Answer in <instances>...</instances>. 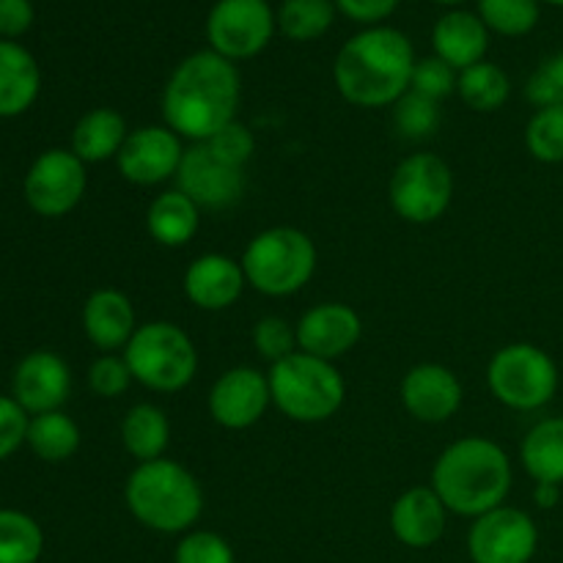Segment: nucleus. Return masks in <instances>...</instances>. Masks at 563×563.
<instances>
[{
    "label": "nucleus",
    "instance_id": "b1692460",
    "mask_svg": "<svg viewBox=\"0 0 563 563\" xmlns=\"http://www.w3.org/2000/svg\"><path fill=\"white\" fill-rule=\"evenodd\" d=\"M126 137H130V126H126V119L119 110L93 108L77 119L69 148L86 165H99L119 157Z\"/></svg>",
    "mask_w": 563,
    "mask_h": 563
},
{
    "label": "nucleus",
    "instance_id": "cd10ccee",
    "mask_svg": "<svg viewBox=\"0 0 563 563\" xmlns=\"http://www.w3.org/2000/svg\"><path fill=\"white\" fill-rule=\"evenodd\" d=\"M80 427L64 410L31 416V423H27L25 445L38 460L49 462V465L71 460L77 454V449H80Z\"/></svg>",
    "mask_w": 563,
    "mask_h": 563
},
{
    "label": "nucleus",
    "instance_id": "f3484780",
    "mask_svg": "<svg viewBox=\"0 0 563 563\" xmlns=\"http://www.w3.org/2000/svg\"><path fill=\"white\" fill-rule=\"evenodd\" d=\"M300 352L335 363L357 346L363 319L346 302H317L295 324Z\"/></svg>",
    "mask_w": 563,
    "mask_h": 563
},
{
    "label": "nucleus",
    "instance_id": "2f4dec72",
    "mask_svg": "<svg viewBox=\"0 0 563 563\" xmlns=\"http://www.w3.org/2000/svg\"><path fill=\"white\" fill-rule=\"evenodd\" d=\"M476 14L489 33L506 38L528 36L542 20L539 0H476Z\"/></svg>",
    "mask_w": 563,
    "mask_h": 563
},
{
    "label": "nucleus",
    "instance_id": "bb28decb",
    "mask_svg": "<svg viewBox=\"0 0 563 563\" xmlns=\"http://www.w3.org/2000/svg\"><path fill=\"white\" fill-rule=\"evenodd\" d=\"M121 445L126 454L141 465V462L163 460L170 443V421L163 407L152 401L130 407V412L121 421Z\"/></svg>",
    "mask_w": 563,
    "mask_h": 563
},
{
    "label": "nucleus",
    "instance_id": "4468645a",
    "mask_svg": "<svg viewBox=\"0 0 563 563\" xmlns=\"http://www.w3.org/2000/svg\"><path fill=\"white\" fill-rule=\"evenodd\" d=\"M181 157H185V141L165 124H143L130 130V137L115 157L121 179L137 187H157L176 179Z\"/></svg>",
    "mask_w": 563,
    "mask_h": 563
},
{
    "label": "nucleus",
    "instance_id": "de8ad7c7",
    "mask_svg": "<svg viewBox=\"0 0 563 563\" xmlns=\"http://www.w3.org/2000/svg\"><path fill=\"white\" fill-rule=\"evenodd\" d=\"M0 181H3V170H0Z\"/></svg>",
    "mask_w": 563,
    "mask_h": 563
},
{
    "label": "nucleus",
    "instance_id": "dca6fc26",
    "mask_svg": "<svg viewBox=\"0 0 563 563\" xmlns=\"http://www.w3.org/2000/svg\"><path fill=\"white\" fill-rule=\"evenodd\" d=\"M71 394L69 363L53 350H36L22 357L11 377V396L27 416L55 412Z\"/></svg>",
    "mask_w": 563,
    "mask_h": 563
},
{
    "label": "nucleus",
    "instance_id": "6ab92c4d",
    "mask_svg": "<svg viewBox=\"0 0 563 563\" xmlns=\"http://www.w3.org/2000/svg\"><path fill=\"white\" fill-rule=\"evenodd\" d=\"M247 280L242 264L225 253H203L185 269L181 289L201 311H229L245 291Z\"/></svg>",
    "mask_w": 563,
    "mask_h": 563
},
{
    "label": "nucleus",
    "instance_id": "f8f14e48",
    "mask_svg": "<svg viewBox=\"0 0 563 563\" xmlns=\"http://www.w3.org/2000/svg\"><path fill=\"white\" fill-rule=\"evenodd\" d=\"M537 550V522L517 506L504 504L476 517L467 531V555L473 563H531Z\"/></svg>",
    "mask_w": 563,
    "mask_h": 563
},
{
    "label": "nucleus",
    "instance_id": "f257e3e1",
    "mask_svg": "<svg viewBox=\"0 0 563 563\" xmlns=\"http://www.w3.org/2000/svg\"><path fill=\"white\" fill-rule=\"evenodd\" d=\"M242 77L236 64L212 49H198L181 58L163 88V124L181 141L207 143L223 126L236 121Z\"/></svg>",
    "mask_w": 563,
    "mask_h": 563
},
{
    "label": "nucleus",
    "instance_id": "473e14b6",
    "mask_svg": "<svg viewBox=\"0 0 563 563\" xmlns=\"http://www.w3.org/2000/svg\"><path fill=\"white\" fill-rule=\"evenodd\" d=\"M526 148L537 163H563V108H539L526 124Z\"/></svg>",
    "mask_w": 563,
    "mask_h": 563
},
{
    "label": "nucleus",
    "instance_id": "6e6552de",
    "mask_svg": "<svg viewBox=\"0 0 563 563\" xmlns=\"http://www.w3.org/2000/svg\"><path fill=\"white\" fill-rule=\"evenodd\" d=\"M559 366L537 344L515 341L500 346L487 366V388L498 405L515 412H537L555 399Z\"/></svg>",
    "mask_w": 563,
    "mask_h": 563
},
{
    "label": "nucleus",
    "instance_id": "4c0bfd02",
    "mask_svg": "<svg viewBox=\"0 0 563 563\" xmlns=\"http://www.w3.org/2000/svg\"><path fill=\"white\" fill-rule=\"evenodd\" d=\"M132 383L135 379H132V372L121 352L99 355L91 363V368H88V388L99 399H119V396H124L130 390Z\"/></svg>",
    "mask_w": 563,
    "mask_h": 563
},
{
    "label": "nucleus",
    "instance_id": "f03ea898",
    "mask_svg": "<svg viewBox=\"0 0 563 563\" xmlns=\"http://www.w3.org/2000/svg\"><path fill=\"white\" fill-rule=\"evenodd\" d=\"M416 60V47L399 27H363L335 53L333 82L355 108H394L410 91Z\"/></svg>",
    "mask_w": 563,
    "mask_h": 563
},
{
    "label": "nucleus",
    "instance_id": "e433bc0d",
    "mask_svg": "<svg viewBox=\"0 0 563 563\" xmlns=\"http://www.w3.org/2000/svg\"><path fill=\"white\" fill-rule=\"evenodd\" d=\"M174 563H236V555L220 533L192 528L176 544Z\"/></svg>",
    "mask_w": 563,
    "mask_h": 563
},
{
    "label": "nucleus",
    "instance_id": "ea45409f",
    "mask_svg": "<svg viewBox=\"0 0 563 563\" xmlns=\"http://www.w3.org/2000/svg\"><path fill=\"white\" fill-rule=\"evenodd\" d=\"M207 146L212 148L218 157H223L225 163L236 165V168H245L253 159V154H256V137H253L251 126L242 124V121L236 119L231 121L229 126H223L218 135L209 137Z\"/></svg>",
    "mask_w": 563,
    "mask_h": 563
},
{
    "label": "nucleus",
    "instance_id": "9b49d317",
    "mask_svg": "<svg viewBox=\"0 0 563 563\" xmlns=\"http://www.w3.org/2000/svg\"><path fill=\"white\" fill-rule=\"evenodd\" d=\"M88 190L86 163L71 148H47L27 168L22 181L25 203L38 218H64L80 207Z\"/></svg>",
    "mask_w": 563,
    "mask_h": 563
},
{
    "label": "nucleus",
    "instance_id": "72a5a7b5",
    "mask_svg": "<svg viewBox=\"0 0 563 563\" xmlns=\"http://www.w3.org/2000/svg\"><path fill=\"white\" fill-rule=\"evenodd\" d=\"M394 124L407 141H427L440 126V102L421 97L416 91H407L394 104Z\"/></svg>",
    "mask_w": 563,
    "mask_h": 563
},
{
    "label": "nucleus",
    "instance_id": "c756f323",
    "mask_svg": "<svg viewBox=\"0 0 563 563\" xmlns=\"http://www.w3.org/2000/svg\"><path fill=\"white\" fill-rule=\"evenodd\" d=\"M278 16V33H284L289 42L306 44L317 42L333 27L339 9L333 0H284L275 9Z\"/></svg>",
    "mask_w": 563,
    "mask_h": 563
},
{
    "label": "nucleus",
    "instance_id": "2eb2a0df",
    "mask_svg": "<svg viewBox=\"0 0 563 563\" xmlns=\"http://www.w3.org/2000/svg\"><path fill=\"white\" fill-rule=\"evenodd\" d=\"M273 405L267 374L256 366H231L214 379L207 396V410L218 427L229 432L251 429L267 416Z\"/></svg>",
    "mask_w": 563,
    "mask_h": 563
},
{
    "label": "nucleus",
    "instance_id": "7c9ffc66",
    "mask_svg": "<svg viewBox=\"0 0 563 563\" xmlns=\"http://www.w3.org/2000/svg\"><path fill=\"white\" fill-rule=\"evenodd\" d=\"M42 553V526L20 509H0V563H36Z\"/></svg>",
    "mask_w": 563,
    "mask_h": 563
},
{
    "label": "nucleus",
    "instance_id": "0eeeda50",
    "mask_svg": "<svg viewBox=\"0 0 563 563\" xmlns=\"http://www.w3.org/2000/svg\"><path fill=\"white\" fill-rule=\"evenodd\" d=\"M121 355L130 366L132 379L154 394H179L198 372V350L190 333L165 319L137 324Z\"/></svg>",
    "mask_w": 563,
    "mask_h": 563
},
{
    "label": "nucleus",
    "instance_id": "423d86ee",
    "mask_svg": "<svg viewBox=\"0 0 563 563\" xmlns=\"http://www.w3.org/2000/svg\"><path fill=\"white\" fill-rule=\"evenodd\" d=\"M273 407L295 423H322L344 407L346 383L335 363L295 352L267 372Z\"/></svg>",
    "mask_w": 563,
    "mask_h": 563
},
{
    "label": "nucleus",
    "instance_id": "a19ab883",
    "mask_svg": "<svg viewBox=\"0 0 563 563\" xmlns=\"http://www.w3.org/2000/svg\"><path fill=\"white\" fill-rule=\"evenodd\" d=\"M27 423H31V416L16 405L14 396L0 394V462H5L20 451V445H25Z\"/></svg>",
    "mask_w": 563,
    "mask_h": 563
},
{
    "label": "nucleus",
    "instance_id": "c03bdc74",
    "mask_svg": "<svg viewBox=\"0 0 563 563\" xmlns=\"http://www.w3.org/2000/svg\"><path fill=\"white\" fill-rule=\"evenodd\" d=\"M561 500V487L559 484H537L533 487V504L539 509H555Z\"/></svg>",
    "mask_w": 563,
    "mask_h": 563
},
{
    "label": "nucleus",
    "instance_id": "ddd939ff",
    "mask_svg": "<svg viewBox=\"0 0 563 563\" xmlns=\"http://www.w3.org/2000/svg\"><path fill=\"white\" fill-rule=\"evenodd\" d=\"M245 168L225 163L207 143H190L176 174V190L185 192L198 209L223 212L245 196Z\"/></svg>",
    "mask_w": 563,
    "mask_h": 563
},
{
    "label": "nucleus",
    "instance_id": "37998d69",
    "mask_svg": "<svg viewBox=\"0 0 563 563\" xmlns=\"http://www.w3.org/2000/svg\"><path fill=\"white\" fill-rule=\"evenodd\" d=\"M36 20V9L31 0H0V38L16 42L31 31Z\"/></svg>",
    "mask_w": 563,
    "mask_h": 563
},
{
    "label": "nucleus",
    "instance_id": "a18cd8bd",
    "mask_svg": "<svg viewBox=\"0 0 563 563\" xmlns=\"http://www.w3.org/2000/svg\"><path fill=\"white\" fill-rule=\"evenodd\" d=\"M429 3H438V5H445V9H460L465 0H429Z\"/></svg>",
    "mask_w": 563,
    "mask_h": 563
},
{
    "label": "nucleus",
    "instance_id": "aec40b11",
    "mask_svg": "<svg viewBox=\"0 0 563 563\" xmlns=\"http://www.w3.org/2000/svg\"><path fill=\"white\" fill-rule=\"evenodd\" d=\"M449 509L432 487H412L390 506V531L405 548L427 550L443 539Z\"/></svg>",
    "mask_w": 563,
    "mask_h": 563
},
{
    "label": "nucleus",
    "instance_id": "a878e982",
    "mask_svg": "<svg viewBox=\"0 0 563 563\" xmlns=\"http://www.w3.org/2000/svg\"><path fill=\"white\" fill-rule=\"evenodd\" d=\"M520 462L533 484H563V416L542 418L520 443Z\"/></svg>",
    "mask_w": 563,
    "mask_h": 563
},
{
    "label": "nucleus",
    "instance_id": "20e7f679",
    "mask_svg": "<svg viewBox=\"0 0 563 563\" xmlns=\"http://www.w3.org/2000/svg\"><path fill=\"white\" fill-rule=\"evenodd\" d=\"M124 504L148 531L185 537L201 520L203 489L185 465L163 456V460L141 462L126 476Z\"/></svg>",
    "mask_w": 563,
    "mask_h": 563
},
{
    "label": "nucleus",
    "instance_id": "c9c22d12",
    "mask_svg": "<svg viewBox=\"0 0 563 563\" xmlns=\"http://www.w3.org/2000/svg\"><path fill=\"white\" fill-rule=\"evenodd\" d=\"M456 82H460V71L445 64L443 58H438V55H429V58L416 60L410 91L434 99V102H443L451 93H456Z\"/></svg>",
    "mask_w": 563,
    "mask_h": 563
},
{
    "label": "nucleus",
    "instance_id": "9d476101",
    "mask_svg": "<svg viewBox=\"0 0 563 563\" xmlns=\"http://www.w3.org/2000/svg\"><path fill=\"white\" fill-rule=\"evenodd\" d=\"M203 31L212 53L240 64L269 47L278 33V16L269 0H214Z\"/></svg>",
    "mask_w": 563,
    "mask_h": 563
},
{
    "label": "nucleus",
    "instance_id": "f704fd0d",
    "mask_svg": "<svg viewBox=\"0 0 563 563\" xmlns=\"http://www.w3.org/2000/svg\"><path fill=\"white\" fill-rule=\"evenodd\" d=\"M253 350L258 352V357L273 366V363L284 361V357L300 352L297 346V330L295 324L286 322L284 317H264L253 324Z\"/></svg>",
    "mask_w": 563,
    "mask_h": 563
},
{
    "label": "nucleus",
    "instance_id": "49530a36",
    "mask_svg": "<svg viewBox=\"0 0 563 563\" xmlns=\"http://www.w3.org/2000/svg\"><path fill=\"white\" fill-rule=\"evenodd\" d=\"M539 3H548V5H555V9H563V0H539Z\"/></svg>",
    "mask_w": 563,
    "mask_h": 563
},
{
    "label": "nucleus",
    "instance_id": "a211bd4d",
    "mask_svg": "<svg viewBox=\"0 0 563 563\" xmlns=\"http://www.w3.org/2000/svg\"><path fill=\"white\" fill-rule=\"evenodd\" d=\"M401 407L421 423H445L460 412L465 390L443 363H418L401 379Z\"/></svg>",
    "mask_w": 563,
    "mask_h": 563
},
{
    "label": "nucleus",
    "instance_id": "58836bf2",
    "mask_svg": "<svg viewBox=\"0 0 563 563\" xmlns=\"http://www.w3.org/2000/svg\"><path fill=\"white\" fill-rule=\"evenodd\" d=\"M526 97L533 108H563V53L544 58L526 82Z\"/></svg>",
    "mask_w": 563,
    "mask_h": 563
},
{
    "label": "nucleus",
    "instance_id": "c85d7f7f",
    "mask_svg": "<svg viewBox=\"0 0 563 563\" xmlns=\"http://www.w3.org/2000/svg\"><path fill=\"white\" fill-rule=\"evenodd\" d=\"M456 93L476 113H495V110L509 102L511 80L504 66L493 64V60H482V64H473L460 71Z\"/></svg>",
    "mask_w": 563,
    "mask_h": 563
},
{
    "label": "nucleus",
    "instance_id": "4be33fe9",
    "mask_svg": "<svg viewBox=\"0 0 563 563\" xmlns=\"http://www.w3.org/2000/svg\"><path fill=\"white\" fill-rule=\"evenodd\" d=\"M489 31L471 9H449L432 27V55L443 58L456 71L487 60Z\"/></svg>",
    "mask_w": 563,
    "mask_h": 563
},
{
    "label": "nucleus",
    "instance_id": "79ce46f5",
    "mask_svg": "<svg viewBox=\"0 0 563 563\" xmlns=\"http://www.w3.org/2000/svg\"><path fill=\"white\" fill-rule=\"evenodd\" d=\"M341 16L357 22L363 27L385 25V20L396 14L401 0H333Z\"/></svg>",
    "mask_w": 563,
    "mask_h": 563
},
{
    "label": "nucleus",
    "instance_id": "39448f33",
    "mask_svg": "<svg viewBox=\"0 0 563 563\" xmlns=\"http://www.w3.org/2000/svg\"><path fill=\"white\" fill-rule=\"evenodd\" d=\"M319 253L311 236L295 225H273L253 236L242 251L247 286L264 297H291L311 284Z\"/></svg>",
    "mask_w": 563,
    "mask_h": 563
},
{
    "label": "nucleus",
    "instance_id": "5701e85b",
    "mask_svg": "<svg viewBox=\"0 0 563 563\" xmlns=\"http://www.w3.org/2000/svg\"><path fill=\"white\" fill-rule=\"evenodd\" d=\"M42 91V69L27 47L0 38V119L27 113Z\"/></svg>",
    "mask_w": 563,
    "mask_h": 563
},
{
    "label": "nucleus",
    "instance_id": "1a4fd4ad",
    "mask_svg": "<svg viewBox=\"0 0 563 563\" xmlns=\"http://www.w3.org/2000/svg\"><path fill=\"white\" fill-rule=\"evenodd\" d=\"M388 201L405 223L429 225L449 212L454 201V174L432 152H412L394 168Z\"/></svg>",
    "mask_w": 563,
    "mask_h": 563
},
{
    "label": "nucleus",
    "instance_id": "412c9836",
    "mask_svg": "<svg viewBox=\"0 0 563 563\" xmlns=\"http://www.w3.org/2000/svg\"><path fill=\"white\" fill-rule=\"evenodd\" d=\"M137 330L135 308L121 289H97L82 306V333L102 355L124 352Z\"/></svg>",
    "mask_w": 563,
    "mask_h": 563
},
{
    "label": "nucleus",
    "instance_id": "393cba45",
    "mask_svg": "<svg viewBox=\"0 0 563 563\" xmlns=\"http://www.w3.org/2000/svg\"><path fill=\"white\" fill-rule=\"evenodd\" d=\"M201 225V209L181 190H163L146 209V231L163 247H185Z\"/></svg>",
    "mask_w": 563,
    "mask_h": 563
},
{
    "label": "nucleus",
    "instance_id": "7ed1b4c3",
    "mask_svg": "<svg viewBox=\"0 0 563 563\" xmlns=\"http://www.w3.org/2000/svg\"><path fill=\"white\" fill-rule=\"evenodd\" d=\"M515 484V467L504 445L482 434H467L445 445L434 460L432 484L449 515L476 517L506 504Z\"/></svg>",
    "mask_w": 563,
    "mask_h": 563
}]
</instances>
